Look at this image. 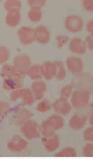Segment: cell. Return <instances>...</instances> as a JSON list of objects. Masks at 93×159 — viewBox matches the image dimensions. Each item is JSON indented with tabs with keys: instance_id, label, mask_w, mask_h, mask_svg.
<instances>
[{
	"instance_id": "6da1fadb",
	"label": "cell",
	"mask_w": 93,
	"mask_h": 159,
	"mask_svg": "<svg viewBox=\"0 0 93 159\" xmlns=\"http://www.w3.org/2000/svg\"><path fill=\"white\" fill-rule=\"evenodd\" d=\"M71 103L73 108L81 109L88 105L90 101V91L85 89H77L72 93Z\"/></svg>"
},
{
	"instance_id": "7a4b0ae2",
	"label": "cell",
	"mask_w": 93,
	"mask_h": 159,
	"mask_svg": "<svg viewBox=\"0 0 93 159\" xmlns=\"http://www.w3.org/2000/svg\"><path fill=\"white\" fill-rule=\"evenodd\" d=\"M19 131L23 136H25L29 140H32L35 138H38L40 137V130L39 125L37 122L32 120L26 121L25 124L20 126Z\"/></svg>"
},
{
	"instance_id": "3957f363",
	"label": "cell",
	"mask_w": 93,
	"mask_h": 159,
	"mask_svg": "<svg viewBox=\"0 0 93 159\" xmlns=\"http://www.w3.org/2000/svg\"><path fill=\"white\" fill-rule=\"evenodd\" d=\"M63 25L68 31L72 33H77L80 32L84 28V20L79 16L72 14L66 17L63 22Z\"/></svg>"
},
{
	"instance_id": "277c9868",
	"label": "cell",
	"mask_w": 93,
	"mask_h": 159,
	"mask_svg": "<svg viewBox=\"0 0 93 159\" xmlns=\"http://www.w3.org/2000/svg\"><path fill=\"white\" fill-rule=\"evenodd\" d=\"M17 37L23 45H30L36 41L35 29L30 26H23L17 30Z\"/></svg>"
},
{
	"instance_id": "5b68a950",
	"label": "cell",
	"mask_w": 93,
	"mask_h": 159,
	"mask_svg": "<svg viewBox=\"0 0 93 159\" xmlns=\"http://www.w3.org/2000/svg\"><path fill=\"white\" fill-rule=\"evenodd\" d=\"M31 66L30 57L26 54H21L15 57L13 59V67L16 69L18 73L23 75L24 77L27 74L28 70Z\"/></svg>"
},
{
	"instance_id": "8992f818",
	"label": "cell",
	"mask_w": 93,
	"mask_h": 159,
	"mask_svg": "<svg viewBox=\"0 0 93 159\" xmlns=\"http://www.w3.org/2000/svg\"><path fill=\"white\" fill-rule=\"evenodd\" d=\"M65 63L70 72L74 75H79L84 70V62L80 57L75 56L68 57Z\"/></svg>"
},
{
	"instance_id": "52a82bcc",
	"label": "cell",
	"mask_w": 93,
	"mask_h": 159,
	"mask_svg": "<svg viewBox=\"0 0 93 159\" xmlns=\"http://www.w3.org/2000/svg\"><path fill=\"white\" fill-rule=\"evenodd\" d=\"M41 140H42L43 145L44 147L45 151L49 152L56 151L59 147V138L56 133L51 136H43Z\"/></svg>"
},
{
	"instance_id": "ba28073f",
	"label": "cell",
	"mask_w": 93,
	"mask_h": 159,
	"mask_svg": "<svg viewBox=\"0 0 93 159\" xmlns=\"http://www.w3.org/2000/svg\"><path fill=\"white\" fill-rule=\"evenodd\" d=\"M28 146V142L18 135H15L7 143L8 150L15 152L24 151Z\"/></svg>"
},
{
	"instance_id": "9c48e42d",
	"label": "cell",
	"mask_w": 93,
	"mask_h": 159,
	"mask_svg": "<svg viewBox=\"0 0 93 159\" xmlns=\"http://www.w3.org/2000/svg\"><path fill=\"white\" fill-rule=\"evenodd\" d=\"M51 108L54 110V111L58 114L66 116L72 111V105L67 101V99L58 98L52 103Z\"/></svg>"
},
{
	"instance_id": "30bf717a",
	"label": "cell",
	"mask_w": 93,
	"mask_h": 159,
	"mask_svg": "<svg viewBox=\"0 0 93 159\" xmlns=\"http://www.w3.org/2000/svg\"><path fill=\"white\" fill-rule=\"evenodd\" d=\"M36 41L40 44H47L51 39V32L46 26L38 25L35 29Z\"/></svg>"
},
{
	"instance_id": "8fae6325",
	"label": "cell",
	"mask_w": 93,
	"mask_h": 159,
	"mask_svg": "<svg viewBox=\"0 0 93 159\" xmlns=\"http://www.w3.org/2000/svg\"><path fill=\"white\" fill-rule=\"evenodd\" d=\"M69 50L72 53L83 55L85 54L86 51V45L80 38H73L70 40Z\"/></svg>"
},
{
	"instance_id": "7c38bea8",
	"label": "cell",
	"mask_w": 93,
	"mask_h": 159,
	"mask_svg": "<svg viewBox=\"0 0 93 159\" xmlns=\"http://www.w3.org/2000/svg\"><path fill=\"white\" fill-rule=\"evenodd\" d=\"M21 19L22 16L20 11L12 10V11H7V14L4 18V22H5L6 25L9 27H16L20 24Z\"/></svg>"
},
{
	"instance_id": "4fadbf2b",
	"label": "cell",
	"mask_w": 93,
	"mask_h": 159,
	"mask_svg": "<svg viewBox=\"0 0 93 159\" xmlns=\"http://www.w3.org/2000/svg\"><path fill=\"white\" fill-rule=\"evenodd\" d=\"M30 90L33 92L34 99L36 101H40V100H42L43 97H44V93L47 90V86L44 82L34 81L31 84Z\"/></svg>"
},
{
	"instance_id": "5bb4252c",
	"label": "cell",
	"mask_w": 93,
	"mask_h": 159,
	"mask_svg": "<svg viewBox=\"0 0 93 159\" xmlns=\"http://www.w3.org/2000/svg\"><path fill=\"white\" fill-rule=\"evenodd\" d=\"M23 78H4L3 82V89L4 90H14L23 88Z\"/></svg>"
},
{
	"instance_id": "9a60e30c",
	"label": "cell",
	"mask_w": 93,
	"mask_h": 159,
	"mask_svg": "<svg viewBox=\"0 0 93 159\" xmlns=\"http://www.w3.org/2000/svg\"><path fill=\"white\" fill-rule=\"evenodd\" d=\"M87 116H79L78 114H74L69 120V126L73 130H79L86 124Z\"/></svg>"
},
{
	"instance_id": "2e32d148",
	"label": "cell",
	"mask_w": 93,
	"mask_h": 159,
	"mask_svg": "<svg viewBox=\"0 0 93 159\" xmlns=\"http://www.w3.org/2000/svg\"><path fill=\"white\" fill-rule=\"evenodd\" d=\"M31 116H32V113L30 111L26 110V109H22V110H19L14 115V116H13V123L16 125L21 126L23 124L26 123V121L30 120Z\"/></svg>"
},
{
	"instance_id": "e0dca14e",
	"label": "cell",
	"mask_w": 93,
	"mask_h": 159,
	"mask_svg": "<svg viewBox=\"0 0 93 159\" xmlns=\"http://www.w3.org/2000/svg\"><path fill=\"white\" fill-rule=\"evenodd\" d=\"M41 71L42 76L46 80L50 81L52 78H55V65L53 62H44L43 65H41Z\"/></svg>"
},
{
	"instance_id": "ac0fdd59",
	"label": "cell",
	"mask_w": 93,
	"mask_h": 159,
	"mask_svg": "<svg viewBox=\"0 0 93 159\" xmlns=\"http://www.w3.org/2000/svg\"><path fill=\"white\" fill-rule=\"evenodd\" d=\"M1 75L4 77V78H24V76L18 73L16 69L13 67V65H8V64H4L1 69Z\"/></svg>"
},
{
	"instance_id": "d6986e66",
	"label": "cell",
	"mask_w": 93,
	"mask_h": 159,
	"mask_svg": "<svg viewBox=\"0 0 93 159\" xmlns=\"http://www.w3.org/2000/svg\"><path fill=\"white\" fill-rule=\"evenodd\" d=\"M26 75H28V77L34 81L41 79L43 78L42 71H41V65L35 64V65H31L30 69L28 70Z\"/></svg>"
},
{
	"instance_id": "ffe728a7",
	"label": "cell",
	"mask_w": 93,
	"mask_h": 159,
	"mask_svg": "<svg viewBox=\"0 0 93 159\" xmlns=\"http://www.w3.org/2000/svg\"><path fill=\"white\" fill-rule=\"evenodd\" d=\"M47 120L49 121V123L51 124L52 128L55 130H58L61 128H63L64 125V120L63 118L59 115H51L47 118Z\"/></svg>"
},
{
	"instance_id": "44dd1931",
	"label": "cell",
	"mask_w": 93,
	"mask_h": 159,
	"mask_svg": "<svg viewBox=\"0 0 93 159\" xmlns=\"http://www.w3.org/2000/svg\"><path fill=\"white\" fill-rule=\"evenodd\" d=\"M53 64L55 65V78L57 80L61 81L63 80L65 77H66V71L64 69V66H63V63L61 61L56 60L53 61Z\"/></svg>"
},
{
	"instance_id": "7402d4cb",
	"label": "cell",
	"mask_w": 93,
	"mask_h": 159,
	"mask_svg": "<svg viewBox=\"0 0 93 159\" xmlns=\"http://www.w3.org/2000/svg\"><path fill=\"white\" fill-rule=\"evenodd\" d=\"M21 98L23 99V102L26 105L30 106L31 104H33L35 102V99H34L33 92L32 90L29 89V88H22V95Z\"/></svg>"
},
{
	"instance_id": "603a6c76",
	"label": "cell",
	"mask_w": 93,
	"mask_h": 159,
	"mask_svg": "<svg viewBox=\"0 0 93 159\" xmlns=\"http://www.w3.org/2000/svg\"><path fill=\"white\" fill-rule=\"evenodd\" d=\"M27 17H28V18H29L31 22H33V23H38V22H40L42 20V11H41L40 9L30 8V10L28 11Z\"/></svg>"
},
{
	"instance_id": "cb8c5ba5",
	"label": "cell",
	"mask_w": 93,
	"mask_h": 159,
	"mask_svg": "<svg viewBox=\"0 0 93 159\" xmlns=\"http://www.w3.org/2000/svg\"><path fill=\"white\" fill-rule=\"evenodd\" d=\"M39 130L43 136H51V135L55 134L56 132V130L52 128V126L47 119L43 121L41 125L39 126Z\"/></svg>"
},
{
	"instance_id": "d4e9b609",
	"label": "cell",
	"mask_w": 93,
	"mask_h": 159,
	"mask_svg": "<svg viewBox=\"0 0 93 159\" xmlns=\"http://www.w3.org/2000/svg\"><path fill=\"white\" fill-rule=\"evenodd\" d=\"M21 6L22 3L21 1H19V0H6V1H4V8L7 11H12V10L20 11Z\"/></svg>"
},
{
	"instance_id": "484cf974",
	"label": "cell",
	"mask_w": 93,
	"mask_h": 159,
	"mask_svg": "<svg viewBox=\"0 0 93 159\" xmlns=\"http://www.w3.org/2000/svg\"><path fill=\"white\" fill-rule=\"evenodd\" d=\"M77 156L76 151L72 147L63 148L62 151L56 153V157H75Z\"/></svg>"
},
{
	"instance_id": "4316f807",
	"label": "cell",
	"mask_w": 93,
	"mask_h": 159,
	"mask_svg": "<svg viewBox=\"0 0 93 159\" xmlns=\"http://www.w3.org/2000/svg\"><path fill=\"white\" fill-rule=\"evenodd\" d=\"M51 109V104L47 99H43L42 101H40V102L37 104V111L39 112H42V113L49 111Z\"/></svg>"
},
{
	"instance_id": "83f0119b",
	"label": "cell",
	"mask_w": 93,
	"mask_h": 159,
	"mask_svg": "<svg viewBox=\"0 0 93 159\" xmlns=\"http://www.w3.org/2000/svg\"><path fill=\"white\" fill-rule=\"evenodd\" d=\"M10 58V51L7 47L0 45V65L6 63Z\"/></svg>"
},
{
	"instance_id": "f1b7e54d",
	"label": "cell",
	"mask_w": 93,
	"mask_h": 159,
	"mask_svg": "<svg viewBox=\"0 0 93 159\" xmlns=\"http://www.w3.org/2000/svg\"><path fill=\"white\" fill-rule=\"evenodd\" d=\"M69 37L66 35L59 34L56 37V41H57V44H58V49H62V48L69 42Z\"/></svg>"
},
{
	"instance_id": "f546056e",
	"label": "cell",
	"mask_w": 93,
	"mask_h": 159,
	"mask_svg": "<svg viewBox=\"0 0 93 159\" xmlns=\"http://www.w3.org/2000/svg\"><path fill=\"white\" fill-rule=\"evenodd\" d=\"M45 4H46L45 0H28L27 1V4L30 8L40 9V10L45 5Z\"/></svg>"
},
{
	"instance_id": "4dcf8cb0",
	"label": "cell",
	"mask_w": 93,
	"mask_h": 159,
	"mask_svg": "<svg viewBox=\"0 0 93 159\" xmlns=\"http://www.w3.org/2000/svg\"><path fill=\"white\" fill-rule=\"evenodd\" d=\"M72 93V85H65L60 90V98L68 99Z\"/></svg>"
},
{
	"instance_id": "1f68e13d",
	"label": "cell",
	"mask_w": 93,
	"mask_h": 159,
	"mask_svg": "<svg viewBox=\"0 0 93 159\" xmlns=\"http://www.w3.org/2000/svg\"><path fill=\"white\" fill-rule=\"evenodd\" d=\"M83 155L86 157H93V144L91 143H86L84 148H83V151H82Z\"/></svg>"
},
{
	"instance_id": "d6a6232c",
	"label": "cell",
	"mask_w": 93,
	"mask_h": 159,
	"mask_svg": "<svg viewBox=\"0 0 93 159\" xmlns=\"http://www.w3.org/2000/svg\"><path fill=\"white\" fill-rule=\"evenodd\" d=\"M84 139H85L86 142L92 143L93 141V128L92 126H91L89 128L85 129L84 130Z\"/></svg>"
},
{
	"instance_id": "836d02e7",
	"label": "cell",
	"mask_w": 93,
	"mask_h": 159,
	"mask_svg": "<svg viewBox=\"0 0 93 159\" xmlns=\"http://www.w3.org/2000/svg\"><path fill=\"white\" fill-rule=\"evenodd\" d=\"M10 110V106L7 102L0 100V117L4 116Z\"/></svg>"
},
{
	"instance_id": "e575fe53",
	"label": "cell",
	"mask_w": 93,
	"mask_h": 159,
	"mask_svg": "<svg viewBox=\"0 0 93 159\" xmlns=\"http://www.w3.org/2000/svg\"><path fill=\"white\" fill-rule=\"evenodd\" d=\"M22 95V88L17 89V90H12L11 94H10V100L11 101H17L18 99L21 98Z\"/></svg>"
},
{
	"instance_id": "d590c367",
	"label": "cell",
	"mask_w": 93,
	"mask_h": 159,
	"mask_svg": "<svg viewBox=\"0 0 93 159\" xmlns=\"http://www.w3.org/2000/svg\"><path fill=\"white\" fill-rule=\"evenodd\" d=\"M83 7L88 12H93V1L92 0H84L82 2Z\"/></svg>"
},
{
	"instance_id": "8d00e7d4",
	"label": "cell",
	"mask_w": 93,
	"mask_h": 159,
	"mask_svg": "<svg viewBox=\"0 0 93 159\" xmlns=\"http://www.w3.org/2000/svg\"><path fill=\"white\" fill-rule=\"evenodd\" d=\"M85 45H86V47L89 49V51L92 52L93 51V36L92 35H88V36L85 38Z\"/></svg>"
},
{
	"instance_id": "74e56055",
	"label": "cell",
	"mask_w": 93,
	"mask_h": 159,
	"mask_svg": "<svg viewBox=\"0 0 93 159\" xmlns=\"http://www.w3.org/2000/svg\"><path fill=\"white\" fill-rule=\"evenodd\" d=\"M86 30L89 32V35L93 34V19H91L88 21L86 25Z\"/></svg>"
},
{
	"instance_id": "f35d334b",
	"label": "cell",
	"mask_w": 93,
	"mask_h": 159,
	"mask_svg": "<svg viewBox=\"0 0 93 159\" xmlns=\"http://www.w3.org/2000/svg\"><path fill=\"white\" fill-rule=\"evenodd\" d=\"M89 124H90V125H91V126H92V125H93V122H92V113H91V116H90Z\"/></svg>"
},
{
	"instance_id": "ab89813d",
	"label": "cell",
	"mask_w": 93,
	"mask_h": 159,
	"mask_svg": "<svg viewBox=\"0 0 93 159\" xmlns=\"http://www.w3.org/2000/svg\"><path fill=\"white\" fill-rule=\"evenodd\" d=\"M0 2H1V0H0Z\"/></svg>"
}]
</instances>
